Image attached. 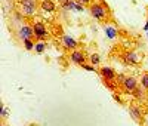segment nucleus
Returning <instances> with one entry per match:
<instances>
[{
    "label": "nucleus",
    "instance_id": "f257e3e1",
    "mask_svg": "<svg viewBox=\"0 0 148 126\" xmlns=\"http://www.w3.org/2000/svg\"><path fill=\"white\" fill-rule=\"evenodd\" d=\"M89 12L90 15L99 22H108L110 18H111V12L107 6V3H102V2H93L89 5Z\"/></svg>",
    "mask_w": 148,
    "mask_h": 126
},
{
    "label": "nucleus",
    "instance_id": "f03ea898",
    "mask_svg": "<svg viewBox=\"0 0 148 126\" xmlns=\"http://www.w3.org/2000/svg\"><path fill=\"white\" fill-rule=\"evenodd\" d=\"M19 6H21L22 15H25V17H33V15H36L37 8H39V5H37V0H19Z\"/></svg>",
    "mask_w": 148,
    "mask_h": 126
},
{
    "label": "nucleus",
    "instance_id": "7ed1b4c3",
    "mask_svg": "<svg viewBox=\"0 0 148 126\" xmlns=\"http://www.w3.org/2000/svg\"><path fill=\"white\" fill-rule=\"evenodd\" d=\"M144 59V55L136 52V50H127L123 55V62L127 65H139Z\"/></svg>",
    "mask_w": 148,
    "mask_h": 126
},
{
    "label": "nucleus",
    "instance_id": "20e7f679",
    "mask_svg": "<svg viewBox=\"0 0 148 126\" xmlns=\"http://www.w3.org/2000/svg\"><path fill=\"white\" fill-rule=\"evenodd\" d=\"M33 30H34V39H37L39 42H45L49 37V31L46 28V25L40 21L33 24Z\"/></svg>",
    "mask_w": 148,
    "mask_h": 126
},
{
    "label": "nucleus",
    "instance_id": "39448f33",
    "mask_svg": "<svg viewBox=\"0 0 148 126\" xmlns=\"http://www.w3.org/2000/svg\"><path fill=\"white\" fill-rule=\"evenodd\" d=\"M68 59L73 62V64H76V65H83V64H86V54L83 52V50H80V49H74V50L70 52Z\"/></svg>",
    "mask_w": 148,
    "mask_h": 126
},
{
    "label": "nucleus",
    "instance_id": "423d86ee",
    "mask_svg": "<svg viewBox=\"0 0 148 126\" xmlns=\"http://www.w3.org/2000/svg\"><path fill=\"white\" fill-rule=\"evenodd\" d=\"M120 87H121V91L125 92V94H132L135 89L138 87V82H136V79L135 77H125V80H123L121 83H120Z\"/></svg>",
    "mask_w": 148,
    "mask_h": 126
},
{
    "label": "nucleus",
    "instance_id": "0eeeda50",
    "mask_svg": "<svg viewBox=\"0 0 148 126\" xmlns=\"http://www.w3.org/2000/svg\"><path fill=\"white\" fill-rule=\"evenodd\" d=\"M99 74H101V77H102L104 82H114L116 77H117L114 68H111V67H101L99 68Z\"/></svg>",
    "mask_w": 148,
    "mask_h": 126
},
{
    "label": "nucleus",
    "instance_id": "6e6552de",
    "mask_svg": "<svg viewBox=\"0 0 148 126\" xmlns=\"http://www.w3.org/2000/svg\"><path fill=\"white\" fill-rule=\"evenodd\" d=\"M18 37H19L21 40L34 39V30H33V25H21L19 30H18Z\"/></svg>",
    "mask_w": 148,
    "mask_h": 126
},
{
    "label": "nucleus",
    "instance_id": "1a4fd4ad",
    "mask_svg": "<svg viewBox=\"0 0 148 126\" xmlns=\"http://www.w3.org/2000/svg\"><path fill=\"white\" fill-rule=\"evenodd\" d=\"M129 114L132 116V119L136 122V123H139V125L144 123V114H142V111H141L139 107H136L135 104H132L129 107Z\"/></svg>",
    "mask_w": 148,
    "mask_h": 126
},
{
    "label": "nucleus",
    "instance_id": "9d476101",
    "mask_svg": "<svg viewBox=\"0 0 148 126\" xmlns=\"http://www.w3.org/2000/svg\"><path fill=\"white\" fill-rule=\"evenodd\" d=\"M40 9L43 12H47V14H52V12L56 10V3L53 0H42L40 2Z\"/></svg>",
    "mask_w": 148,
    "mask_h": 126
},
{
    "label": "nucleus",
    "instance_id": "9b49d317",
    "mask_svg": "<svg viewBox=\"0 0 148 126\" xmlns=\"http://www.w3.org/2000/svg\"><path fill=\"white\" fill-rule=\"evenodd\" d=\"M62 45H64V48L68 49V50H74V49L79 48L77 40H74L71 36H62Z\"/></svg>",
    "mask_w": 148,
    "mask_h": 126
},
{
    "label": "nucleus",
    "instance_id": "f8f14e48",
    "mask_svg": "<svg viewBox=\"0 0 148 126\" xmlns=\"http://www.w3.org/2000/svg\"><path fill=\"white\" fill-rule=\"evenodd\" d=\"M104 31L108 39H116L117 37V30L114 27H111V25H104Z\"/></svg>",
    "mask_w": 148,
    "mask_h": 126
},
{
    "label": "nucleus",
    "instance_id": "ddd939ff",
    "mask_svg": "<svg viewBox=\"0 0 148 126\" xmlns=\"http://www.w3.org/2000/svg\"><path fill=\"white\" fill-rule=\"evenodd\" d=\"M61 8L64 10H73V9H76V2L74 0H62L61 2Z\"/></svg>",
    "mask_w": 148,
    "mask_h": 126
},
{
    "label": "nucleus",
    "instance_id": "4468645a",
    "mask_svg": "<svg viewBox=\"0 0 148 126\" xmlns=\"http://www.w3.org/2000/svg\"><path fill=\"white\" fill-rule=\"evenodd\" d=\"M22 43H24V48L27 50H33L36 48V43L33 42V39H25V40H22Z\"/></svg>",
    "mask_w": 148,
    "mask_h": 126
},
{
    "label": "nucleus",
    "instance_id": "2eb2a0df",
    "mask_svg": "<svg viewBox=\"0 0 148 126\" xmlns=\"http://www.w3.org/2000/svg\"><path fill=\"white\" fill-rule=\"evenodd\" d=\"M34 50H36L37 54H43L45 50H46V43H45V42H37Z\"/></svg>",
    "mask_w": 148,
    "mask_h": 126
},
{
    "label": "nucleus",
    "instance_id": "dca6fc26",
    "mask_svg": "<svg viewBox=\"0 0 148 126\" xmlns=\"http://www.w3.org/2000/svg\"><path fill=\"white\" fill-rule=\"evenodd\" d=\"M141 86L144 87L145 91H148V71H145L141 76Z\"/></svg>",
    "mask_w": 148,
    "mask_h": 126
},
{
    "label": "nucleus",
    "instance_id": "f3484780",
    "mask_svg": "<svg viewBox=\"0 0 148 126\" xmlns=\"http://www.w3.org/2000/svg\"><path fill=\"white\" fill-rule=\"evenodd\" d=\"M144 91H145L144 87L141 89V87L138 86V87H136V89H135V91H133L132 94H133V96L136 98V99H142V98H144V95H145V94H144Z\"/></svg>",
    "mask_w": 148,
    "mask_h": 126
},
{
    "label": "nucleus",
    "instance_id": "a211bd4d",
    "mask_svg": "<svg viewBox=\"0 0 148 126\" xmlns=\"http://www.w3.org/2000/svg\"><path fill=\"white\" fill-rule=\"evenodd\" d=\"M89 61H90V64H92V65H98V64L101 62V56L98 55V54H92Z\"/></svg>",
    "mask_w": 148,
    "mask_h": 126
},
{
    "label": "nucleus",
    "instance_id": "6ab92c4d",
    "mask_svg": "<svg viewBox=\"0 0 148 126\" xmlns=\"http://www.w3.org/2000/svg\"><path fill=\"white\" fill-rule=\"evenodd\" d=\"M82 68L88 70V71H96V70H95V65H89V64H83V65H82Z\"/></svg>",
    "mask_w": 148,
    "mask_h": 126
},
{
    "label": "nucleus",
    "instance_id": "aec40b11",
    "mask_svg": "<svg viewBox=\"0 0 148 126\" xmlns=\"http://www.w3.org/2000/svg\"><path fill=\"white\" fill-rule=\"evenodd\" d=\"M83 6H84V5L79 3L77 0H76V9H74V10H79V12H82V10H83Z\"/></svg>",
    "mask_w": 148,
    "mask_h": 126
},
{
    "label": "nucleus",
    "instance_id": "412c9836",
    "mask_svg": "<svg viewBox=\"0 0 148 126\" xmlns=\"http://www.w3.org/2000/svg\"><path fill=\"white\" fill-rule=\"evenodd\" d=\"M77 2L82 3V5H88V6H89V5L92 3V0H77Z\"/></svg>",
    "mask_w": 148,
    "mask_h": 126
},
{
    "label": "nucleus",
    "instance_id": "4be33fe9",
    "mask_svg": "<svg viewBox=\"0 0 148 126\" xmlns=\"http://www.w3.org/2000/svg\"><path fill=\"white\" fill-rule=\"evenodd\" d=\"M6 114H8V113H6V108L2 107V117H6Z\"/></svg>",
    "mask_w": 148,
    "mask_h": 126
},
{
    "label": "nucleus",
    "instance_id": "5701e85b",
    "mask_svg": "<svg viewBox=\"0 0 148 126\" xmlns=\"http://www.w3.org/2000/svg\"><path fill=\"white\" fill-rule=\"evenodd\" d=\"M8 2H12V0H8Z\"/></svg>",
    "mask_w": 148,
    "mask_h": 126
}]
</instances>
